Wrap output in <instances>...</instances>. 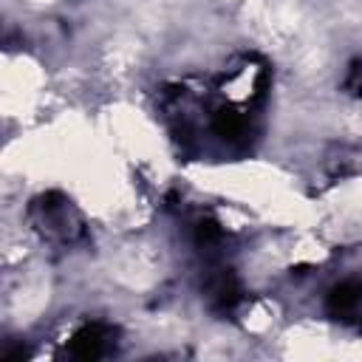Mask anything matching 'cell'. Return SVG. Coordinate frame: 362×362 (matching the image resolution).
Wrapping results in <instances>:
<instances>
[{"label": "cell", "instance_id": "cell-1", "mask_svg": "<svg viewBox=\"0 0 362 362\" xmlns=\"http://www.w3.org/2000/svg\"><path fill=\"white\" fill-rule=\"evenodd\" d=\"M107 348V328L105 325H85L71 337V354L76 359H99Z\"/></svg>", "mask_w": 362, "mask_h": 362}, {"label": "cell", "instance_id": "cell-2", "mask_svg": "<svg viewBox=\"0 0 362 362\" xmlns=\"http://www.w3.org/2000/svg\"><path fill=\"white\" fill-rule=\"evenodd\" d=\"M359 305H362V283L359 280H345V283L334 286L331 294H328V311L334 317L345 320V317L356 314Z\"/></svg>", "mask_w": 362, "mask_h": 362}, {"label": "cell", "instance_id": "cell-3", "mask_svg": "<svg viewBox=\"0 0 362 362\" xmlns=\"http://www.w3.org/2000/svg\"><path fill=\"white\" fill-rule=\"evenodd\" d=\"M206 297L218 311H229L240 300V288H238V280L232 277V272H218L215 277H209Z\"/></svg>", "mask_w": 362, "mask_h": 362}, {"label": "cell", "instance_id": "cell-4", "mask_svg": "<svg viewBox=\"0 0 362 362\" xmlns=\"http://www.w3.org/2000/svg\"><path fill=\"white\" fill-rule=\"evenodd\" d=\"M212 130L226 141H240L243 136H249V122H246L243 113H238L232 107H223L212 116Z\"/></svg>", "mask_w": 362, "mask_h": 362}, {"label": "cell", "instance_id": "cell-5", "mask_svg": "<svg viewBox=\"0 0 362 362\" xmlns=\"http://www.w3.org/2000/svg\"><path fill=\"white\" fill-rule=\"evenodd\" d=\"M221 226L218 223H212V221H201L198 226H195V240L201 243V246H215V243H221Z\"/></svg>", "mask_w": 362, "mask_h": 362}]
</instances>
